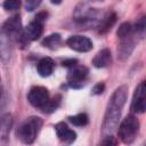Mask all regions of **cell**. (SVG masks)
<instances>
[{
	"instance_id": "1",
	"label": "cell",
	"mask_w": 146,
	"mask_h": 146,
	"mask_svg": "<svg viewBox=\"0 0 146 146\" xmlns=\"http://www.w3.org/2000/svg\"><path fill=\"white\" fill-rule=\"evenodd\" d=\"M127 96H128V88L125 86L119 87L113 92V95L107 104L105 115H104L103 125H102V133L104 137L111 136L117 128L120 116L122 113V108L127 100Z\"/></svg>"
},
{
	"instance_id": "2",
	"label": "cell",
	"mask_w": 146,
	"mask_h": 146,
	"mask_svg": "<svg viewBox=\"0 0 146 146\" xmlns=\"http://www.w3.org/2000/svg\"><path fill=\"white\" fill-rule=\"evenodd\" d=\"M42 127V120L38 116L26 119L17 129V137L24 144H32Z\"/></svg>"
},
{
	"instance_id": "3",
	"label": "cell",
	"mask_w": 146,
	"mask_h": 146,
	"mask_svg": "<svg viewBox=\"0 0 146 146\" xmlns=\"http://www.w3.org/2000/svg\"><path fill=\"white\" fill-rule=\"evenodd\" d=\"M138 130H139V121L135 115L130 114L125 116L123 121L120 123L117 129V135L124 144H131L136 139Z\"/></svg>"
},
{
	"instance_id": "4",
	"label": "cell",
	"mask_w": 146,
	"mask_h": 146,
	"mask_svg": "<svg viewBox=\"0 0 146 146\" xmlns=\"http://www.w3.org/2000/svg\"><path fill=\"white\" fill-rule=\"evenodd\" d=\"M2 33H5L9 39L16 40H19L24 36V32H22V22L19 15H15L5 22L2 26Z\"/></svg>"
},
{
	"instance_id": "5",
	"label": "cell",
	"mask_w": 146,
	"mask_h": 146,
	"mask_svg": "<svg viewBox=\"0 0 146 146\" xmlns=\"http://www.w3.org/2000/svg\"><path fill=\"white\" fill-rule=\"evenodd\" d=\"M146 110V84L145 82H140L135 90L132 102H131V111L133 113H144Z\"/></svg>"
},
{
	"instance_id": "6",
	"label": "cell",
	"mask_w": 146,
	"mask_h": 146,
	"mask_svg": "<svg viewBox=\"0 0 146 146\" xmlns=\"http://www.w3.org/2000/svg\"><path fill=\"white\" fill-rule=\"evenodd\" d=\"M30 104L34 107H42L49 99V91L47 88L41 86H35L31 88L27 95Z\"/></svg>"
},
{
	"instance_id": "7",
	"label": "cell",
	"mask_w": 146,
	"mask_h": 146,
	"mask_svg": "<svg viewBox=\"0 0 146 146\" xmlns=\"http://www.w3.org/2000/svg\"><path fill=\"white\" fill-rule=\"evenodd\" d=\"M89 73V70L86 66L82 65H75L73 67H71V71L67 74V80L71 87L73 88H78L82 86V81L87 78Z\"/></svg>"
},
{
	"instance_id": "8",
	"label": "cell",
	"mask_w": 146,
	"mask_h": 146,
	"mask_svg": "<svg viewBox=\"0 0 146 146\" xmlns=\"http://www.w3.org/2000/svg\"><path fill=\"white\" fill-rule=\"evenodd\" d=\"M66 43L71 49L79 52H86L92 48L91 40L84 35H72L66 40Z\"/></svg>"
},
{
	"instance_id": "9",
	"label": "cell",
	"mask_w": 146,
	"mask_h": 146,
	"mask_svg": "<svg viewBox=\"0 0 146 146\" xmlns=\"http://www.w3.org/2000/svg\"><path fill=\"white\" fill-rule=\"evenodd\" d=\"M133 48H135V40H133L132 34L120 39V44L117 47V57L121 60H124L125 58L130 56Z\"/></svg>"
},
{
	"instance_id": "10",
	"label": "cell",
	"mask_w": 146,
	"mask_h": 146,
	"mask_svg": "<svg viewBox=\"0 0 146 146\" xmlns=\"http://www.w3.org/2000/svg\"><path fill=\"white\" fill-rule=\"evenodd\" d=\"M11 127H13L11 114L6 113L2 116H0V145L7 144Z\"/></svg>"
},
{
	"instance_id": "11",
	"label": "cell",
	"mask_w": 146,
	"mask_h": 146,
	"mask_svg": "<svg viewBox=\"0 0 146 146\" xmlns=\"http://www.w3.org/2000/svg\"><path fill=\"white\" fill-rule=\"evenodd\" d=\"M55 130H56L57 137H58L62 141H64V143H66V144H72V143L76 139V133H75L73 130H71V129L67 127V124L64 123V122L57 123V124L55 125Z\"/></svg>"
},
{
	"instance_id": "12",
	"label": "cell",
	"mask_w": 146,
	"mask_h": 146,
	"mask_svg": "<svg viewBox=\"0 0 146 146\" xmlns=\"http://www.w3.org/2000/svg\"><path fill=\"white\" fill-rule=\"evenodd\" d=\"M42 31H43V26H42V23L38 22V21H33L31 22L25 29H24V35L27 40L30 41H34V40H38L41 34H42Z\"/></svg>"
},
{
	"instance_id": "13",
	"label": "cell",
	"mask_w": 146,
	"mask_h": 146,
	"mask_svg": "<svg viewBox=\"0 0 146 146\" xmlns=\"http://www.w3.org/2000/svg\"><path fill=\"white\" fill-rule=\"evenodd\" d=\"M111 60H112L111 50L107 48H104L96 54V56L92 59V64L97 68H103V67L108 66L111 64Z\"/></svg>"
},
{
	"instance_id": "14",
	"label": "cell",
	"mask_w": 146,
	"mask_h": 146,
	"mask_svg": "<svg viewBox=\"0 0 146 146\" xmlns=\"http://www.w3.org/2000/svg\"><path fill=\"white\" fill-rule=\"evenodd\" d=\"M54 60L50 57H43L39 60L38 65H36V70L40 76L42 78H47L49 75H51V73L54 72Z\"/></svg>"
},
{
	"instance_id": "15",
	"label": "cell",
	"mask_w": 146,
	"mask_h": 146,
	"mask_svg": "<svg viewBox=\"0 0 146 146\" xmlns=\"http://www.w3.org/2000/svg\"><path fill=\"white\" fill-rule=\"evenodd\" d=\"M60 99H62V98H60L59 95L54 96L51 99H48V102H47L42 107H40L41 111H42L43 113H47V114L52 113L54 111H56V110L58 108V106H59V104H60Z\"/></svg>"
},
{
	"instance_id": "16",
	"label": "cell",
	"mask_w": 146,
	"mask_h": 146,
	"mask_svg": "<svg viewBox=\"0 0 146 146\" xmlns=\"http://www.w3.org/2000/svg\"><path fill=\"white\" fill-rule=\"evenodd\" d=\"M60 41H62V38H60V34L58 33H52L50 35H48L43 41H42V44L49 49H56L59 44H60Z\"/></svg>"
},
{
	"instance_id": "17",
	"label": "cell",
	"mask_w": 146,
	"mask_h": 146,
	"mask_svg": "<svg viewBox=\"0 0 146 146\" xmlns=\"http://www.w3.org/2000/svg\"><path fill=\"white\" fill-rule=\"evenodd\" d=\"M115 21H116V15H115L114 13L107 15V16L100 22V24H99V32H100V33H105L106 31H108V30L113 26V24L115 23Z\"/></svg>"
},
{
	"instance_id": "18",
	"label": "cell",
	"mask_w": 146,
	"mask_h": 146,
	"mask_svg": "<svg viewBox=\"0 0 146 146\" xmlns=\"http://www.w3.org/2000/svg\"><path fill=\"white\" fill-rule=\"evenodd\" d=\"M68 121L76 125V127H83L86 124H88V121H89V117L86 113H79V114H75V115H72V116H68Z\"/></svg>"
},
{
	"instance_id": "19",
	"label": "cell",
	"mask_w": 146,
	"mask_h": 146,
	"mask_svg": "<svg viewBox=\"0 0 146 146\" xmlns=\"http://www.w3.org/2000/svg\"><path fill=\"white\" fill-rule=\"evenodd\" d=\"M8 36L2 33L0 34V57L3 59H7L9 57L10 50H9V43H8Z\"/></svg>"
},
{
	"instance_id": "20",
	"label": "cell",
	"mask_w": 146,
	"mask_h": 146,
	"mask_svg": "<svg viewBox=\"0 0 146 146\" xmlns=\"http://www.w3.org/2000/svg\"><path fill=\"white\" fill-rule=\"evenodd\" d=\"M132 33H133V27H132L131 24L128 23V22L122 23V24L119 26L117 31H116V35H117L119 39L125 38V36H128V35H130V34H132Z\"/></svg>"
},
{
	"instance_id": "21",
	"label": "cell",
	"mask_w": 146,
	"mask_h": 146,
	"mask_svg": "<svg viewBox=\"0 0 146 146\" xmlns=\"http://www.w3.org/2000/svg\"><path fill=\"white\" fill-rule=\"evenodd\" d=\"M19 7H21V0H5L3 2V8L8 11L17 10Z\"/></svg>"
},
{
	"instance_id": "22",
	"label": "cell",
	"mask_w": 146,
	"mask_h": 146,
	"mask_svg": "<svg viewBox=\"0 0 146 146\" xmlns=\"http://www.w3.org/2000/svg\"><path fill=\"white\" fill-rule=\"evenodd\" d=\"M42 0H26L25 1V8L27 11H33L34 9H36L39 7V5L41 3Z\"/></svg>"
},
{
	"instance_id": "23",
	"label": "cell",
	"mask_w": 146,
	"mask_h": 146,
	"mask_svg": "<svg viewBox=\"0 0 146 146\" xmlns=\"http://www.w3.org/2000/svg\"><path fill=\"white\" fill-rule=\"evenodd\" d=\"M135 30L137 31V33H140V34L144 33V31H145V17H141V18L136 23Z\"/></svg>"
},
{
	"instance_id": "24",
	"label": "cell",
	"mask_w": 146,
	"mask_h": 146,
	"mask_svg": "<svg viewBox=\"0 0 146 146\" xmlns=\"http://www.w3.org/2000/svg\"><path fill=\"white\" fill-rule=\"evenodd\" d=\"M104 89H105V84L104 83H97L92 89V94L94 95H100L104 91Z\"/></svg>"
},
{
	"instance_id": "25",
	"label": "cell",
	"mask_w": 146,
	"mask_h": 146,
	"mask_svg": "<svg viewBox=\"0 0 146 146\" xmlns=\"http://www.w3.org/2000/svg\"><path fill=\"white\" fill-rule=\"evenodd\" d=\"M76 63H78L76 59L71 58V59H65V60H63V62H62V65L65 66V67H73V66L76 65Z\"/></svg>"
},
{
	"instance_id": "26",
	"label": "cell",
	"mask_w": 146,
	"mask_h": 146,
	"mask_svg": "<svg viewBox=\"0 0 146 146\" xmlns=\"http://www.w3.org/2000/svg\"><path fill=\"white\" fill-rule=\"evenodd\" d=\"M47 17H48V14L44 13V11H42V13H39V14L35 16V21H38V22H40V23L43 24V22L47 19Z\"/></svg>"
},
{
	"instance_id": "27",
	"label": "cell",
	"mask_w": 146,
	"mask_h": 146,
	"mask_svg": "<svg viewBox=\"0 0 146 146\" xmlns=\"http://www.w3.org/2000/svg\"><path fill=\"white\" fill-rule=\"evenodd\" d=\"M51 1V3H54V5H59L63 0H50Z\"/></svg>"
},
{
	"instance_id": "28",
	"label": "cell",
	"mask_w": 146,
	"mask_h": 146,
	"mask_svg": "<svg viewBox=\"0 0 146 146\" xmlns=\"http://www.w3.org/2000/svg\"><path fill=\"white\" fill-rule=\"evenodd\" d=\"M1 92H2V83H1V78H0V97H1Z\"/></svg>"
}]
</instances>
